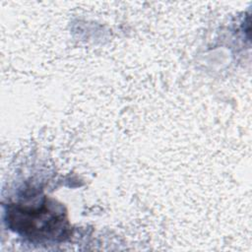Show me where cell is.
Instances as JSON below:
<instances>
[{
	"mask_svg": "<svg viewBox=\"0 0 252 252\" xmlns=\"http://www.w3.org/2000/svg\"><path fill=\"white\" fill-rule=\"evenodd\" d=\"M8 223L17 232L37 241L63 239L69 228L63 211L47 200L38 207H12Z\"/></svg>",
	"mask_w": 252,
	"mask_h": 252,
	"instance_id": "6da1fadb",
	"label": "cell"
}]
</instances>
